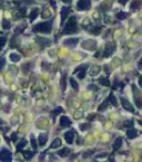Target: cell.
<instances>
[{
  "label": "cell",
  "instance_id": "6da1fadb",
  "mask_svg": "<svg viewBox=\"0 0 142 162\" xmlns=\"http://www.w3.org/2000/svg\"><path fill=\"white\" fill-rule=\"evenodd\" d=\"M51 28H52V19L48 20V21L39 22V24L34 25L32 30L34 32H45V34H50Z\"/></svg>",
  "mask_w": 142,
  "mask_h": 162
},
{
  "label": "cell",
  "instance_id": "7a4b0ae2",
  "mask_svg": "<svg viewBox=\"0 0 142 162\" xmlns=\"http://www.w3.org/2000/svg\"><path fill=\"white\" fill-rule=\"evenodd\" d=\"M77 30H78L77 29V18L72 16L71 18H69V21L64 26L63 32L64 34H72V32H76Z\"/></svg>",
  "mask_w": 142,
  "mask_h": 162
},
{
  "label": "cell",
  "instance_id": "3957f363",
  "mask_svg": "<svg viewBox=\"0 0 142 162\" xmlns=\"http://www.w3.org/2000/svg\"><path fill=\"white\" fill-rule=\"evenodd\" d=\"M12 159V154L9 150L2 149L0 150V161L1 162H11Z\"/></svg>",
  "mask_w": 142,
  "mask_h": 162
},
{
  "label": "cell",
  "instance_id": "277c9868",
  "mask_svg": "<svg viewBox=\"0 0 142 162\" xmlns=\"http://www.w3.org/2000/svg\"><path fill=\"white\" fill-rule=\"evenodd\" d=\"M91 7V0H79L77 3V8L80 11H84L90 9Z\"/></svg>",
  "mask_w": 142,
  "mask_h": 162
},
{
  "label": "cell",
  "instance_id": "5b68a950",
  "mask_svg": "<svg viewBox=\"0 0 142 162\" xmlns=\"http://www.w3.org/2000/svg\"><path fill=\"white\" fill-rule=\"evenodd\" d=\"M95 46H97V43L92 39L84 40L83 43H82V47H83L84 49H89V51H93V49H95Z\"/></svg>",
  "mask_w": 142,
  "mask_h": 162
},
{
  "label": "cell",
  "instance_id": "8992f818",
  "mask_svg": "<svg viewBox=\"0 0 142 162\" xmlns=\"http://www.w3.org/2000/svg\"><path fill=\"white\" fill-rule=\"evenodd\" d=\"M88 66H89V65H87V64H86V65H81V66H79L76 71H74V73L78 72V71H80V73H78V77H79V78H81V80H82V78H84Z\"/></svg>",
  "mask_w": 142,
  "mask_h": 162
},
{
  "label": "cell",
  "instance_id": "52a82bcc",
  "mask_svg": "<svg viewBox=\"0 0 142 162\" xmlns=\"http://www.w3.org/2000/svg\"><path fill=\"white\" fill-rule=\"evenodd\" d=\"M70 10H71L70 7H62V9H61V13H60V16H61V24H63V22L66 21V18H67V16L69 15Z\"/></svg>",
  "mask_w": 142,
  "mask_h": 162
},
{
  "label": "cell",
  "instance_id": "ba28073f",
  "mask_svg": "<svg viewBox=\"0 0 142 162\" xmlns=\"http://www.w3.org/2000/svg\"><path fill=\"white\" fill-rule=\"evenodd\" d=\"M37 43L39 44L41 47H48L50 46L51 44V40L48 39V38H43V37H38L37 38Z\"/></svg>",
  "mask_w": 142,
  "mask_h": 162
},
{
  "label": "cell",
  "instance_id": "9c48e42d",
  "mask_svg": "<svg viewBox=\"0 0 142 162\" xmlns=\"http://www.w3.org/2000/svg\"><path fill=\"white\" fill-rule=\"evenodd\" d=\"M113 51H114V46L112 43H108L105 45V49H104V57H109V56L112 55Z\"/></svg>",
  "mask_w": 142,
  "mask_h": 162
},
{
  "label": "cell",
  "instance_id": "30bf717a",
  "mask_svg": "<svg viewBox=\"0 0 142 162\" xmlns=\"http://www.w3.org/2000/svg\"><path fill=\"white\" fill-rule=\"evenodd\" d=\"M78 41H79V39H78V38H68V39H66L64 41H63V44H64L66 46H71V47H74V46H77Z\"/></svg>",
  "mask_w": 142,
  "mask_h": 162
},
{
  "label": "cell",
  "instance_id": "8fae6325",
  "mask_svg": "<svg viewBox=\"0 0 142 162\" xmlns=\"http://www.w3.org/2000/svg\"><path fill=\"white\" fill-rule=\"evenodd\" d=\"M64 139L67 140V142H68L69 144L72 143V142H73V139H74L73 131H68V132L64 133Z\"/></svg>",
  "mask_w": 142,
  "mask_h": 162
},
{
  "label": "cell",
  "instance_id": "7c38bea8",
  "mask_svg": "<svg viewBox=\"0 0 142 162\" xmlns=\"http://www.w3.org/2000/svg\"><path fill=\"white\" fill-rule=\"evenodd\" d=\"M60 125L62 126V128H67V126H69V125H70V120H69L67 116H62L60 119Z\"/></svg>",
  "mask_w": 142,
  "mask_h": 162
},
{
  "label": "cell",
  "instance_id": "4fadbf2b",
  "mask_svg": "<svg viewBox=\"0 0 142 162\" xmlns=\"http://www.w3.org/2000/svg\"><path fill=\"white\" fill-rule=\"evenodd\" d=\"M38 15H39V9H38V8L32 9V10H31V13H30V16H29L30 21H33L34 19L38 17Z\"/></svg>",
  "mask_w": 142,
  "mask_h": 162
},
{
  "label": "cell",
  "instance_id": "5bb4252c",
  "mask_svg": "<svg viewBox=\"0 0 142 162\" xmlns=\"http://www.w3.org/2000/svg\"><path fill=\"white\" fill-rule=\"evenodd\" d=\"M121 102H122V105L124 106V109L129 110V111H133V109H132V106H131V104L128 102V100H126V98L122 97V98H121Z\"/></svg>",
  "mask_w": 142,
  "mask_h": 162
},
{
  "label": "cell",
  "instance_id": "9a60e30c",
  "mask_svg": "<svg viewBox=\"0 0 142 162\" xmlns=\"http://www.w3.org/2000/svg\"><path fill=\"white\" fill-rule=\"evenodd\" d=\"M47 140H48V135H47V134H40V136H39V144L41 146H43L46 143H47Z\"/></svg>",
  "mask_w": 142,
  "mask_h": 162
},
{
  "label": "cell",
  "instance_id": "2e32d148",
  "mask_svg": "<svg viewBox=\"0 0 142 162\" xmlns=\"http://www.w3.org/2000/svg\"><path fill=\"white\" fill-rule=\"evenodd\" d=\"M140 5H141V1H140V0H133L131 3V9L138 10V9L140 8Z\"/></svg>",
  "mask_w": 142,
  "mask_h": 162
},
{
  "label": "cell",
  "instance_id": "e0dca14e",
  "mask_svg": "<svg viewBox=\"0 0 142 162\" xmlns=\"http://www.w3.org/2000/svg\"><path fill=\"white\" fill-rule=\"evenodd\" d=\"M10 59L12 61H15V63H17V61H19L21 59V56L19 55V54H16V53H12L10 54Z\"/></svg>",
  "mask_w": 142,
  "mask_h": 162
},
{
  "label": "cell",
  "instance_id": "ac0fdd59",
  "mask_svg": "<svg viewBox=\"0 0 142 162\" xmlns=\"http://www.w3.org/2000/svg\"><path fill=\"white\" fill-rule=\"evenodd\" d=\"M60 145H61V141H60V139H55V140H53V141H52L51 148H52V149H57V148H59Z\"/></svg>",
  "mask_w": 142,
  "mask_h": 162
},
{
  "label": "cell",
  "instance_id": "d6986e66",
  "mask_svg": "<svg viewBox=\"0 0 142 162\" xmlns=\"http://www.w3.org/2000/svg\"><path fill=\"white\" fill-rule=\"evenodd\" d=\"M100 66H97V65H95V66H93L91 68V71H90V74L92 75V76H95V75H97L98 73L100 72Z\"/></svg>",
  "mask_w": 142,
  "mask_h": 162
},
{
  "label": "cell",
  "instance_id": "ffe728a7",
  "mask_svg": "<svg viewBox=\"0 0 142 162\" xmlns=\"http://www.w3.org/2000/svg\"><path fill=\"white\" fill-rule=\"evenodd\" d=\"M137 134H138V132H137V130H134V129H131V130H129V131H128V133H126V135L129 136L130 139L135 138V136H137Z\"/></svg>",
  "mask_w": 142,
  "mask_h": 162
},
{
  "label": "cell",
  "instance_id": "44dd1931",
  "mask_svg": "<svg viewBox=\"0 0 142 162\" xmlns=\"http://www.w3.org/2000/svg\"><path fill=\"white\" fill-rule=\"evenodd\" d=\"M58 153L60 157H67V155L70 153V151H69V149H62V150H60Z\"/></svg>",
  "mask_w": 142,
  "mask_h": 162
},
{
  "label": "cell",
  "instance_id": "7402d4cb",
  "mask_svg": "<svg viewBox=\"0 0 142 162\" xmlns=\"http://www.w3.org/2000/svg\"><path fill=\"white\" fill-rule=\"evenodd\" d=\"M66 77H67V75L63 74L62 75V78H61V87H62L63 91L66 90Z\"/></svg>",
  "mask_w": 142,
  "mask_h": 162
},
{
  "label": "cell",
  "instance_id": "603a6c76",
  "mask_svg": "<svg viewBox=\"0 0 142 162\" xmlns=\"http://www.w3.org/2000/svg\"><path fill=\"white\" fill-rule=\"evenodd\" d=\"M2 27L5 29H9L10 28V21H8L7 19H3L2 20Z\"/></svg>",
  "mask_w": 142,
  "mask_h": 162
},
{
  "label": "cell",
  "instance_id": "cb8c5ba5",
  "mask_svg": "<svg viewBox=\"0 0 142 162\" xmlns=\"http://www.w3.org/2000/svg\"><path fill=\"white\" fill-rule=\"evenodd\" d=\"M101 28H102V27H101V26H95V29H91V30H90V31H91L92 34L97 35V34H99V32L101 31Z\"/></svg>",
  "mask_w": 142,
  "mask_h": 162
},
{
  "label": "cell",
  "instance_id": "d4e9b609",
  "mask_svg": "<svg viewBox=\"0 0 142 162\" xmlns=\"http://www.w3.org/2000/svg\"><path fill=\"white\" fill-rule=\"evenodd\" d=\"M6 41H7V37H6V36H1V37H0V48H2L3 46H5Z\"/></svg>",
  "mask_w": 142,
  "mask_h": 162
},
{
  "label": "cell",
  "instance_id": "484cf974",
  "mask_svg": "<svg viewBox=\"0 0 142 162\" xmlns=\"http://www.w3.org/2000/svg\"><path fill=\"white\" fill-rule=\"evenodd\" d=\"M121 142H122L121 139H117L116 142H114V144H113V148H114V149H118V148H120V145H121Z\"/></svg>",
  "mask_w": 142,
  "mask_h": 162
},
{
  "label": "cell",
  "instance_id": "4316f807",
  "mask_svg": "<svg viewBox=\"0 0 142 162\" xmlns=\"http://www.w3.org/2000/svg\"><path fill=\"white\" fill-rule=\"evenodd\" d=\"M70 84H71V86L74 88V91H78V84H77V82L73 80V78H71L70 80Z\"/></svg>",
  "mask_w": 142,
  "mask_h": 162
},
{
  "label": "cell",
  "instance_id": "83f0119b",
  "mask_svg": "<svg viewBox=\"0 0 142 162\" xmlns=\"http://www.w3.org/2000/svg\"><path fill=\"white\" fill-rule=\"evenodd\" d=\"M126 16H128V15H126V12H119L118 13V19H120V20H122V19H126Z\"/></svg>",
  "mask_w": 142,
  "mask_h": 162
},
{
  "label": "cell",
  "instance_id": "f1b7e54d",
  "mask_svg": "<svg viewBox=\"0 0 142 162\" xmlns=\"http://www.w3.org/2000/svg\"><path fill=\"white\" fill-rule=\"evenodd\" d=\"M110 100H111V103H112V105H114V106H117V105H118V101H117V98L114 97L113 95L110 96Z\"/></svg>",
  "mask_w": 142,
  "mask_h": 162
},
{
  "label": "cell",
  "instance_id": "f546056e",
  "mask_svg": "<svg viewBox=\"0 0 142 162\" xmlns=\"http://www.w3.org/2000/svg\"><path fill=\"white\" fill-rule=\"evenodd\" d=\"M26 143H27V142H26V140H21L20 142H19V143H18V145H17V148H18V149H21V148H24V146L26 145Z\"/></svg>",
  "mask_w": 142,
  "mask_h": 162
},
{
  "label": "cell",
  "instance_id": "4dcf8cb0",
  "mask_svg": "<svg viewBox=\"0 0 142 162\" xmlns=\"http://www.w3.org/2000/svg\"><path fill=\"white\" fill-rule=\"evenodd\" d=\"M100 82L102 85H109V81L105 80V78H100Z\"/></svg>",
  "mask_w": 142,
  "mask_h": 162
},
{
  "label": "cell",
  "instance_id": "1f68e13d",
  "mask_svg": "<svg viewBox=\"0 0 142 162\" xmlns=\"http://www.w3.org/2000/svg\"><path fill=\"white\" fill-rule=\"evenodd\" d=\"M5 63H6L5 58H3V57H1V58H0V69H2V67L5 66Z\"/></svg>",
  "mask_w": 142,
  "mask_h": 162
},
{
  "label": "cell",
  "instance_id": "d6a6232c",
  "mask_svg": "<svg viewBox=\"0 0 142 162\" xmlns=\"http://www.w3.org/2000/svg\"><path fill=\"white\" fill-rule=\"evenodd\" d=\"M24 157H26L27 159H31V158H32V153L28 151V152H26V153H24Z\"/></svg>",
  "mask_w": 142,
  "mask_h": 162
},
{
  "label": "cell",
  "instance_id": "836d02e7",
  "mask_svg": "<svg viewBox=\"0 0 142 162\" xmlns=\"http://www.w3.org/2000/svg\"><path fill=\"white\" fill-rule=\"evenodd\" d=\"M31 143H32V148H33V149H37V144H36V141H34L33 136L31 138Z\"/></svg>",
  "mask_w": 142,
  "mask_h": 162
},
{
  "label": "cell",
  "instance_id": "e575fe53",
  "mask_svg": "<svg viewBox=\"0 0 142 162\" xmlns=\"http://www.w3.org/2000/svg\"><path fill=\"white\" fill-rule=\"evenodd\" d=\"M81 116H82L81 112H76V113H74V117H76V119H80Z\"/></svg>",
  "mask_w": 142,
  "mask_h": 162
},
{
  "label": "cell",
  "instance_id": "d590c367",
  "mask_svg": "<svg viewBox=\"0 0 142 162\" xmlns=\"http://www.w3.org/2000/svg\"><path fill=\"white\" fill-rule=\"evenodd\" d=\"M26 9H21L20 11H19V15H18V17H24V12H26Z\"/></svg>",
  "mask_w": 142,
  "mask_h": 162
},
{
  "label": "cell",
  "instance_id": "8d00e7d4",
  "mask_svg": "<svg viewBox=\"0 0 142 162\" xmlns=\"http://www.w3.org/2000/svg\"><path fill=\"white\" fill-rule=\"evenodd\" d=\"M80 129H81V130H87V129H88V124H82Z\"/></svg>",
  "mask_w": 142,
  "mask_h": 162
},
{
  "label": "cell",
  "instance_id": "74e56055",
  "mask_svg": "<svg viewBox=\"0 0 142 162\" xmlns=\"http://www.w3.org/2000/svg\"><path fill=\"white\" fill-rule=\"evenodd\" d=\"M119 2H120V5H126L128 2V0H119Z\"/></svg>",
  "mask_w": 142,
  "mask_h": 162
},
{
  "label": "cell",
  "instance_id": "f35d334b",
  "mask_svg": "<svg viewBox=\"0 0 142 162\" xmlns=\"http://www.w3.org/2000/svg\"><path fill=\"white\" fill-rule=\"evenodd\" d=\"M50 3H51V6H52L53 8H55V0H50Z\"/></svg>",
  "mask_w": 142,
  "mask_h": 162
},
{
  "label": "cell",
  "instance_id": "ab89813d",
  "mask_svg": "<svg viewBox=\"0 0 142 162\" xmlns=\"http://www.w3.org/2000/svg\"><path fill=\"white\" fill-rule=\"evenodd\" d=\"M62 1H64V2H71V1H72V0H62Z\"/></svg>",
  "mask_w": 142,
  "mask_h": 162
},
{
  "label": "cell",
  "instance_id": "60d3db41",
  "mask_svg": "<svg viewBox=\"0 0 142 162\" xmlns=\"http://www.w3.org/2000/svg\"><path fill=\"white\" fill-rule=\"evenodd\" d=\"M1 123H2V121H1V120H0V124H1Z\"/></svg>",
  "mask_w": 142,
  "mask_h": 162
}]
</instances>
